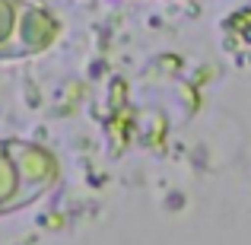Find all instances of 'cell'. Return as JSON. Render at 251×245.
Instances as JSON below:
<instances>
[{
    "label": "cell",
    "instance_id": "cell-1",
    "mask_svg": "<svg viewBox=\"0 0 251 245\" xmlns=\"http://www.w3.org/2000/svg\"><path fill=\"white\" fill-rule=\"evenodd\" d=\"M61 182V163L42 143L0 140V217L42 201Z\"/></svg>",
    "mask_w": 251,
    "mask_h": 245
},
{
    "label": "cell",
    "instance_id": "cell-2",
    "mask_svg": "<svg viewBox=\"0 0 251 245\" xmlns=\"http://www.w3.org/2000/svg\"><path fill=\"white\" fill-rule=\"evenodd\" d=\"M57 38H61V19L48 6L29 0L25 16H23V29H19V61L45 54L48 48H54Z\"/></svg>",
    "mask_w": 251,
    "mask_h": 245
},
{
    "label": "cell",
    "instance_id": "cell-3",
    "mask_svg": "<svg viewBox=\"0 0 251 245\" xmlns=\"http://www.w3.org/2000/svg\"><path fill=\"white\" fill-rule=\"evenodd\" d=\"M29 0H0V61H19V29Z\"/></svg>",
    "mask_w": 251,
    "mask_h": 245
}]
</instances>
